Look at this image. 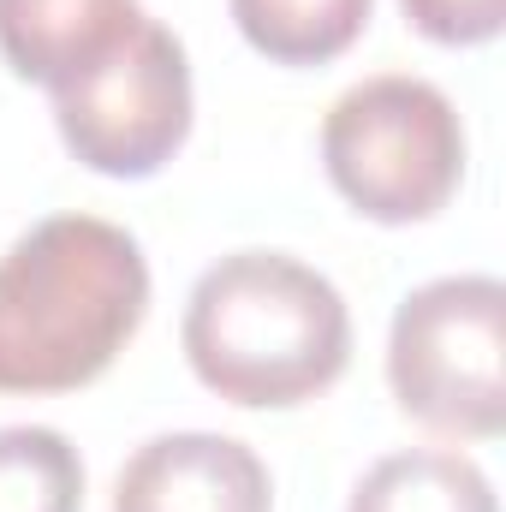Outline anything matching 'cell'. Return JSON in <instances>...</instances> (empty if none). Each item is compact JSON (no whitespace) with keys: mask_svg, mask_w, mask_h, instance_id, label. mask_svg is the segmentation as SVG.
Here are the masks:
<instances>
[{"mask_svg":"<svg viewBox=\"0 0 506 512\" xmlns=\"http://www.w3.org/2000/svg\"><path fill=\"white\" fill-rule=\"evenodd\" d=\"M149 316V256L102 215H48L0 256V393L102 382Z\"/></svg>","mask_w":506,"mask_h":512,"instance_id":"1","label":"cell"},{"mask_svg":"<svg viewBox=\"0 0 506 512\" xmlns=\"http://www.w3.org/2000/svg\"><path fill=\"white\" fill-rule=\"evenodd\" d=\"M239 36L274 66H328L358 48L376 0H227Z\"/></svg>","mask_w":506,"mask_h":512,"instance_id":"9","label":"cell"},{"mask_svg":"<svg viewBox=\"0 0 506 512\" xmlns=\"http://www.w3.org/2000/svg\"><path fill=\"white\" fill-rule=\"evenodd\" d=\"M328 185L376 227L435 221L465 185V120L453 96L411 72H376L322 114Z\"/></svg>","mask_w":506,"mask_h":512,"instance_id":"3","label":"cell"},{"mask_svg":"<svg viewBox=\"0 0 506 512\" xmlns=\"http://www.w3.org/2000/svg\"><path fill=\"white\" fill-rule=\"evenodd\" d=\"M143 0H0V60L42 90L72 84L143 24Z\"/></svg>","mask_w":506,"mask_h":512,"instance_id":"7","label":"cell"},{"mask_svg":"<svg viewBox=\"0 0 506 512\" xmlns=\"http://www.w3.org/2000/svg\"><path fill=\"white\" fill-rule=\"evenodd\" d=\"M405 24L441 48H483L506 30V0H399Z\"/></svg>","mask_w":506,"mask_h":512,"instance_id":"11","label":"cell"},{"mask_svg":"<svg viewBox=\"0 0 506 512\" xmlns=\"http://www.w3.org/2000/svg\"><path fill=\"white\" fill-rule=\"evenodd\" d=\"M48 102L54 131L78 167L102 179H149L191 137L197 90L185 42L161 18H143L114 54H102L72 84L48 90Z\"/></svg>","mask_w":506,"mask_h":512,"instance_id":"5","label":"cell"},{"mask_svg":"<svg viewBox=\"0 0 506 512\" xmlns=\"http://www.w3.org/2000/svg\"><path fill=\"white\" fill-rule=\"evenodd\" d=\"M346 512H501L489 471L459 447H405L376 459Z\"/></svg>","mask_w":506,"mask_h":512,"instance_id":"8","label":"cell"},{"mask_svg":"<svg viewBox=\"0 0 506 512\" xmlns=\"http://www.w3.org/2000/svg\"><path fill=\"white\" fill-rule=\"evenodd\" d=\"M179 346L215 399L239 411H292L346 376L352 310L322 268L292 251H233L197 274Z\"/></svg>","mask_w":506,"mask_h":512,"instance_id":"2","label":"cell"},{"mask_svg":"<svg viewBox=\"0 0 506 512\" xmlns=\"http://www.w3.org/2000/svg\"><path fill=\"white\" fill-rule=\"evenodd\" d=\"M393 405L441 441H495L506 429V286L495 274H441L393 310Z\"/></svg>","mask_w":506,"mask_h":512,"instance_id":"4","label":"cell"},{"mask_svg":"<svg viewBox=\"0 0 506 512\" xmlns=\"http://www.w3.org/2000/svg\"><path fill=\"white\" fill-rule=\"evenodd\" d=\"M0 512H84V459L60 429H0Z\"/></svg>","mask_w":506,"mask_h":512,"instance_id":"10","label":"cell"},{"mask_svg":"<svg viewBox=\"0 0 506 512\" xmlns=\"http://www.w3.org/2000/svg\"><path fill=\"white\" fill-rule=\"evenodd\" d=\"M114 512H274V477L239 435L173 429L120 465Z\"/></svg>","mask_w":506,"mask_h":512,"instance_id":"6","label":"cell"}]
</instances>
